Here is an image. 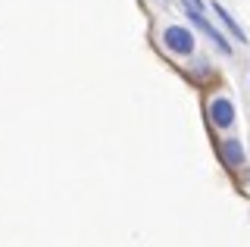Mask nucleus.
Returning a JSON list of instances; mask_svg holds the SVG:
<instances>
[{
  "mask_svg": "<svg viewBox=\"0 0 250 247\" xmlns=\"http://www.w3.org/2000/svg\"><path fill=\"white\" fill-rule=\"evenodd\" d=\"M209 119H213L216 128H231L234 125V103L229 97H216L209 103Z\"/></svg>",
  "mask_w": 250,
  "mask_h": 247,
  "instance_id": "nucleus-3",
  "label": "nucleus"
},
{
  "mask_svg": "<svg viewBox=\"0 0 250 247\" xmlns=\"http://www.w3.org/2000/svg\"><path fill=\"white\" fill-rule=\"evenodd\" d=\"M185 16L191 19L194 25H197L200 32H203V35L209 38V41L216 44V47H219V53H225V57H229V53H231V44H229V41H225V38H222V32H219V28H213V25H209V19L203 16V10H194V6H188V3H185Z\"/></svg>",
  "mask_w": 250,
  "mask_h": 247,
  "instance_id": "nucleus-2",
  "label": "nucleus"
},
{
  "mask_svg": "<svg viewBox=\"0 0 250 247\" xmlns=\"http://www.w3.org/2000/svg\"><path fill=\"white\" fill-rule=\"evenodd\" d=\"M213 13H216V16H219V19H222V22H225V28H229V32H231L234 38H238V41H241V44H247V35H244V28H241V25H238V22H234V19H231V13H229V10H225V6H222V3H213Z\"/></svg>",
  "mask_w": 250,
  "mask_h": 247,
  "instance_id": "nucleus-5",
  "label": "nucleus"
},
{
  "mask_svg": "<svg viewBox=\"0 0 250 247\" xmlns=\"http://www.w3.org/2000/svg\"><path fill=\"white\" fill-rule=\"evenodd\" d=\"M222 157H225V166H231V169L244 166V147H241V141L229 138V141L222 144Z\"/></svg>",
  "mask_w": 250,
  "mask_h": 247,
  "instance_id": "nucleus-4",
  "label": "nucleus"
},
{
  "mask_svg": "<svg viewBox=\"0 0 250 247\" xmlns=\"http://www.w3.org/2000/svg\"><path fill=\"white\" fill-rule=\"evenodd\" d=\"M163 44L172 50V53H178V57H188V53H194V32H188V28L182 25H166V32H163Z\"/></svg>",
  "mask_w": 250,
  "mask_h": 247,
  "instance_id": "nucleus-1",
  "label": "nucleus"
}]
</instances>
